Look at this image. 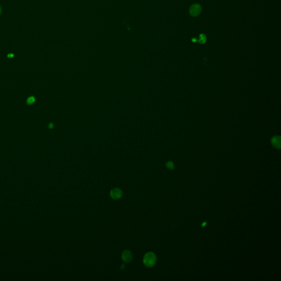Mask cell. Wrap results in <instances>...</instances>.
<instances>
[{
	"label": "cell",
	"instance_id": "cell-1",
	"mask_svg": "<svg viewBox=\"0 0 281 281\" xmlns=\"http://www.w3.org/2000/svg\"><path fill=\"white\" fill-rule=\"evenodd\" d=\"M143 262L144 265L148 267L154 266L157 262V257L153 252L146 253L143 257Z\"/></svg>",
	"mask_w": 281,
	"mask_h": 281
},
{
	"label": "cell",
	"instance_id": "cell-2",
	"mask_svg": "<svg viewBox=\"0 0 281 281\" xmlns=\"http://www.w3.org/2000/svg\"><path fill=\"white\" fill-rule=\"evenodd\" d=\"M202 12L201 6L199 4L192 5L190 9V13L192 17H197L200 15Z\"/></svg>",
	"mask_w": 281,
	"mask_h": 281
},
{
	"label": "cell",
	"instance_id": "cell-3",
	"mask_svg": "<svg viewBox=\"0 0 281 281\" xmlns=\"http://www.w3.org/2000/svg\"><path fill=\"white\" fill-rule=\"evenodd\" d=\"M121 257L124 262L129 263L132 261L133 258V255L130 250H125L122 253Z\"/></svg>",
	"mask_w": 281,
	"mask_h": 281
},
{
	"label": "cell",
	"instance_id": "cell-4",
	"mask_svg": "<svg viewBox=\"0 0 281 281\" xmlns=\"http://www.w3.org/2000/svg\"><path fill=\"white\" fill-rule=\"evenodd\" d=\"M110 195L113 199H119L123 195V192L119 188H115L111 190Z\"/></svg>",
	"mask_w": 281,
	"mask_h": 281
},
{
	"label": "cell",
	"instance_id": "cell-5",
	"mask_svg": "<svg viewBox=\"0 0 281 281\" xmlns=\"http://www.w3.org/2000/svg\"><path fill=\"white\" fill-rule=\"evenodd\" d=\"M272 145L277 148L281 147V138L280 136H275L272 139Z\"/></svg>",
	"mask_w": 281,
	"mask_h": 281
},
{
	"label": "cell",
	"instance_id": "cell-6",
	"mask_svg": "<svg viewBox=\"0 0 281 281\" xmlns=\"http://www.w3.org/2000/svg\"><path fill=\"white\" fill-rule=\"evenodd\" d=\"M198 41H199V43H202V44L205 43V42L206 41V36H205V34H204V33L200 34V35L199 36Z\"/></svg>",
	"mask_w": 281,
	"mask_h": 281
},
{
	"label": "cell",
	"instance_id": "cell-7",
	"mask_svg": "<svg viewBox=\"0 0 281 281\" xmlns=\"http://www.w3.org/2000/svg\"><path fill=\"white\" fill-rule=\"evenodd\" d=\"M35 101V98L33 96H30L27 99L26 103L27 105H30L33 104Z\"/></svg>",
	"mask_w": 281,
	"mask_h": 281
},
{
	"label": "cell",
	"instance_id": "cell-8",
	"mask_svg": "<svg viewBox=\"0 0 281 281\" xmlns=\"http://www.w3.org/2000/svg\"><path fill=\"white\" fill-rule=\"evenodd\" d=\"M167 167L168 169H169L170 170L173 169L174 168V165L173 162H167Z\"/></svg>",
	"mask_w": 281,
	"mask_h": 281
},
{
	"label": "cell",
	"instance_id": "cell-9",
	"mask_svg": "<svg viewBox=\"0 0 281 281\" xmlns=\"http://www.w3.org/2000/svg\"><path fill=\"white\" fill-rule=\"evenodd\" d=\"M14 56H15V55L13 53H10L9 54H8V58L14 57Z\"/></svg>",
	"mask_w": 281,
	"mask_h": 281
},
{
	"label": "cell",
	"instance_id": "cell-10",
	"mask_svg": "<svg viewBox=\"0 0 281 281\" xmlns=\"http://www.w3.org/2000/svg\"><path fill=\"white\" fill-rule=\"evenodd\" d=\"M125 265L124 264H122V265H121V266H120V269H121V270H123L125 269Z\"/></svg>",
	"mask_w": 281,
	"mask_h": 281
},
{
	"label": "cell",
	"instance_id": "cell-11",
	"mask_svg": "<svg viewBox=\"0 0 281 281\" xmlns=\"http://www.w3.org/2000/svg\"><path fill=\"white\" fill-rule=\"evenodd\" d=\"M48 128H49L50 129H52L53 128V124L52 123H51V124H49Z\"/></svg>",
	"mask_w": 281,
	"mask_h": 281
},
{
	"label": "cell",
	"instance_id": "cell-12",
	"mask_svg": "<svg viewBox=\"0 0 281 281\" xmlns=\"http://www.w3.org/2000/svg\"><path fill=\"white\" fill-rule=\"evenodd\" d=\"M206 222H204V223H203V224L202 225V226H204L205 225H206Z\"/></svg>",
	"mask_w": 281,
	"mask_h": 281
},
{
	"label": "cell",
	"instance_id": "cell-13",
	"mask_svg": "<svg viewBox=\"0 0 281 281\" xmlns=\"http://www.w3.org/2000/svg\"><path fill=\"white\" fill-rule=\"evenodd\" d=\"M1 13H2V8H1V6H0V15L1 14Z\"/></svg>",
	"mask_w": 281,
	"mask_h": 281
}]
</instances>
